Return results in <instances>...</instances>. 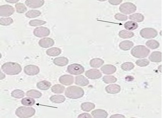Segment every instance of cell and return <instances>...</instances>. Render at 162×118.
<instances>
[{
  "label": "cell",
  "instance_id": "6da1fadb",
  "mask_svg": "<svg viewBox=\"0 0 162 118\" xmlns=\"http://www.w3.org/2000/svg\"><path fill=\"white\" fill-rule=\"evenodd\" d=\"M1 68L5 74L9 75H18L22 71L21 65L16 62L5 63L2 65Z\"/></svg>",
  "mask_w": 162,
  "mask_h": 118
},
{
  "label": "cell",
  "instance_id": "7a4b0ae2",
  "mask_svg": "<svg viewBox=\"0 0 162 118\" xmlns=\"http://www.w3.org/2000/svg\"><path fill=\"white\" fill-rule=\"evenodd\" d=\"M83 89L77 86H72L67 88L65 95L67 98L72 99H77L82 98L84 95Z\"/></svg>",
  "mask_w": 162,
  "mask_h": 118
},
{
  "label": "cell",
  "instance_id": "3957f363",
  "mask_svg": "<svg viewBox=\"0 0 162 118\" xmlns=\"http://www.w3.org/2000/svg\"><path fill=\"white\" fill-rule=\"evenodd\" d=\"M150 52L149 49L144 45H138L132 49L131 53L136 58L142 59L147 57Z\"/></svg>",
  "mask_w": 162,
  "mask_h": 118
},
{
  "label": "cell",
  "instance_id": "277c9868",
  "mask_svg": "<svg viewBox=\"0 0 162 118\" xmlns=\"http://www.w3.org/2000/svg\"><path fill=\"white\" fill-rule=\"evenodd\" d=\"M36 113V110L32 107L21 106L16 109V116L21 118H27L32 117Z\"/></svg>",
  "mask_w": 162,
  "mask_h": 118
},
{
  "label": "cell",
  "instance_id": "5b68a950",
  "mask_svg": "<svg viewBox=\"0 0 162 118\" xmlns=\"http://www.w3.org/2000/svg\"><path fill=\"white\" fill-rule=\"evenodd\" d=\"M119 9L121 13L126 15H129L136 11L137 7L132 3L126 2L121 5Z\"/></svg>",
  "mask_w": 162,
  "mask_h": 118
},
{
  "label": "cell",
  "instance_id": "8992f818",
  "mask_svg": "<svg viewBox=\"0 0 162 118\" xmlns=\"http://www.w3.org/2000/svg\"><path fill=\"white\" fill-rule=\"evenodd\" d=\"M84 67L79 64H71L67 68V71L69 73L75 75H81L84 72Z\"/></svg>",
  "mask_w": 162,
  "mask_h": 118
},
{
  "label": "cell",
  "instance_id": "52a82bcc",
  "mask_svg": "<svg viewBox=\"0 0 162 118\" xmlns=\"http://www.w3.org/2000/svg\"><path fill=\"white\" fill-rule=\"evenodd\" d=\"M156 30L152 28H145L141 30L140 35L145 39H151L156 37L158 35Z\"/></svg>",
  "mask_w": 162,
  "mask_h": 118
},
{
  "label": "cell",
  "instance_id": "ba28073f",
  "mask_svg": "<svg viewBox=\"0 0 162 118\" xmlns=\"http://www.w3.org/2000/svg\"><path fill=\"white\" fill-rule=\"evenodd\" d=\"M15 12V9L10 5H5L0 7V16L8 17L12 15Z\"/></svg>",
  "mask_w": 162,
  "mask_h": 118
},
{
  "label": "cell",
  "instance_id": "9c48e42d",
  "mask_svg": "<svg viewBox=\"0 0 162 118\" xmlns=\"http://www.w3.org/2000/svg\"><path fill=\"white\" fill-rule=\"evenodd\" d=\"M33 33L35 36L42 38L48 36L50 35V31L49 29L46 27H38L34 30Z\"/></svg>",
  "mask_w": 162,
  "mask_h": 118
},
{
  "label": "cell",
  "instance_id": "30bf717a",
  "mask_svg": "<svg viewBox=\"0 0 162 118\" xmlns=\"http://www.w3.org/2000/svg\"><path fill=\"white\" fill-rule=\"evenodd\" d=\"M24 71L25 73L29 76H34L39 73V67L36 65H30L24 67Z\"/></svg>",
  "mask_w": 162,
  "mask_h": 118
},
{
  "label": "cell",
  "instance_id": "8fae6325",
  "mask_svg": "<svg viewBox=\"0 0 162 118\" xmlns=\"http://www.w3.org/2000/svg\"><path fill=\"white\" fill-rule=\"evenodd\" d=\"M85 75L89 79H97L101 77L102 74L98 70L93 69L86 71L85 73Z\"/></svg>",
  "mask_w": 162,
  "mask_h": 118
},
{
  "label": "cell",
  "instance_id": "7c38bea8",
  "mask_svg": "<svg viewBox=\"0 0 162 118\" xmlns=\"http://www.w3.org/2000/svg\"><path fill=\"white\" fill-rule=\"evenodd\" d=\"M44 2V0H27L25 1V4L29 7L36 9L43 6Z\"/></svg>",
  "mask_w": 162,
  "mask_h": 118
},
{
  "label": "cell",
  "instance_id": "4fadbf2b",
  "mask_svg": "<svg viewBox=\"0 0 162 118\" xmlns=\"http://www.w3.org/2000/svg\"><path fill=\"white\" fill-rule=\"evenodd\" d=\"M60 83L65 86H70L74 82V77L70 75H65L61 76L59 79Z\"/></svg>",
  "mask_w": 162,
  "mask_h": 118
},
{
  "label": "cell",
  "instance_id": "5bb4252c",
  "mask_svg": "<svg viewBox=\"0 0 162 118\" xmlns=\"http://www.w3.org/2000/svg\"><path fill=\"white\" fill-rule=\"evenodd\" d=\"M39 46L43 48H48L53 46L54 45V41L50 38H42L39 42Z\"/></svg>",
  "mask_w": 162,
  "mask_h": 118
},
{
  "label": "cell",
  "instance_id": "9a60e30c",
  "mask_svg": "<svg viewBox=\"0 0 162 118\" xmlns=\"http://www.w3.org/2000/svg\"><path fill=\"white\" fill-rule=\"evenodd\" d=\"M105 90L108 94H116L120 92L121 87L118 84H110L106 87Z\"/></svg>",
  "mask_w": 162,
  "mask_h": 118
},
{
  "label": "cell",
  "instance_id": "2e32d148",
  "mask_svg": "<svg viewBox=\"0 0 162 118\" xmlns=\"http://www.w3.org/2000/svg\"><path fill=\"white\" fill-rule=\"evenodd\" d=\"M91 114L95 118H106L108 116L107 112L104 110L101 109L95 110L92 112Z\"/></svg>",
  "mask_w": 162,
  "mask_h": 118
},
{
  "label": "cell",
  "instance_id": "e0dca14e",
  "mask_svg": "<svg viewBox=\"0 0 162 118\" xmlns=\"http://www.w3.org/2000/svg\"><path fill=\"white\" fill-rule=\"evenodd\" d=\"M101 71L106 75H111L116 71V68L113 65H105L101 68Z\"/></svg>",
  "mask_w": 162,
  "mask_h": 118
},
{
  "label": "cell",
  "instance_id": "ac0fdd59",
  "mask_svg": "<svg viewBox=\"0 0 162 118\" xmlns=\"http://www.w3.org/2000/svg\"><path fill=\"white\" fill-rule=\"evenodd\" d=\"M149 59L151 62H160L162 61V53L159 51L153 52L150 56Z\"/></svg>",
  "mask_w": 162,
  "mask_h": 118
},
{
  "label": "cell",
  "instance_id": "d6986e66",
  "mask_svg": "<svg viewBox=\"0 0 162 118\" xmlns=\"http://www.w3.org/2000/svg\"><path fill=\"white\" fill-rule=\"evenodd\" d=\"M89 84V80L83 75H80L75 77V84L81 86H86L88 85Z\"/></svg>",
  "mask_w": 162,
  "mask_h": 118
},
{
  "label": "cell",
  "instance_id": "ffe728a7",
  "mask_svg": "<svg viewBox=\"0 0 162 118\" xmlns=\"http://www.w3.org/2000/svg\"><path fill=\"white\" fill-rule=\"evenodd\" d=\"M69 60L66 57H57L53 60V63L58 66L63 67L68 64Z\"/></svg>",
  "mask_w": 162,
  "mask_h": 118
},
{
  "label": "cell",
  "instance_id": "44dd1931",
  "mask_svg": "<svg viewBox=\"0 0 162 118\" xmlns=\"http://www.w3.org/2000/svg\"><path fill=\"white\" fill-rule=\"evenodd\" d=\"M134 46V43L129 40L124 41L119 44V47L122 50L126 51L130 50Z\"/></svg>",
  "mask_w": 162,
  "mask_h": 118
},
{
  "label": "cell",
  "instance_id": "7402d4cb",
  "mask_svg": "<svg viewBox=\"0 0 162 118\" xmlns=\"http://www.w3.org/2000/svg\"><path fill=\"white\" fill-rule=\"evenodd\" d=\"M51 85L50 82L46 81H43L37 83V87L40 90H47L50 88Z\"/></svg>",
  "mask_w": 162,
  "mask_h": 118
},
{
  "label": "cell",
  "instance_id": "603a6c76",
  "mask_svg": "<svg viewBox=\"0 0 162 118\" xmlns=\"http://www.w3.org/2000/svg\"><path fill=\"white\" fill-rule=\"evenodd\" d=\"M104 61L101 59L95 58L92 59L90 60V66L93 68H99L104 64Z\"/></svg>",
  "mask_w": 162,
  "mask_h": 118
},
{
  "label": "cell",
  "instance_id": "cb8c5ba5",
  "mask_svg": "<svg viewBox=\"0 0 162 118\" xmlns=\"http://www.w3.org/2000/svg\"><path fill=\"white\" fill-rule=\"evenodd\" d=\"M61 49L58 48H52L48 49L46 51L47 55L55 57L59 55L61 53Z\"/></svg>",
  "mask_w": 162,
  "mask_h": 118
},
{
  "label": "cell",
  "instance_id": "d4e9b609",
  "mask_svg": "<svg viewBox=\"0 0 162 118\" xmlns=\"http://www.w3.org/2000/svg\"><path fill=\"white\" fill-rule=\"evenodd\" d=\"M95 105L93 103L90 102L84 103L81 105V108L82 111L86 112H90L95 108Z\"/></svg>",
  "mask_w": 162,
  "mask_h": 118
},
{
  "label": "cell",
  "instance_id": "484cf974",
  "mask_svg": "<svg viewBox=\"0 0 162 118\" xmlns=\"http://www.w3.org/2000/svg\"><path fill=\"white\" fill-rule=\"evenodd\" d=\"M52 102L55 103H61L65 101L66 98L62 95H54L52 96L50 98Z\"/></svg>",
  "mask_w": 162,
  "mask_h": 118
},
{
  "label": "cell",
  "instance_id": "4316f807",
  "mask_svg": "<svg viewBox=\"0 0 162 118\" xmlns=\"http://www.w3.org/2000/svg\"><path fill=\"white\" fill-rule=\"evenodd\" d=\"M129 18L130 20H132L137 22H142L144 20V16L142 14L137 13L130 15L129 16Z\"/></svg>",
  "mask_w": 162,
  "mask_h": 118
},
{
  "label": "cell",
  "instance_id": "83f0119b",
  "mask_svg": "<svg viewBox=\"0 0 162 118\" xmlns=\"http://www.w3.org/2000/svg\"><path fill=\"white\" fill-rule=\"evenodd\" d=\"M27 97H32L35 98H39L42 97V94L41 92L36 90H29L26 93Z\"/></svg>",
  "mask_w": 162,
  "mask_h": 118
},
{
  "label": "cell",
  "instance_id": "f1b7e54d",
  "mask_svg": "<svg viewBox=\"0 0 162 118\" xmlns=\"http://www.w3.org/2000/svg\"><path fill=\"white\" fill-rule=\"evenodd\" d=\"M124 27L129 31H133L136 29L138 27L137 23L133 21H129L125 23Z\"/></svg>",
  "mask_w": 162,
  "mask_h": 118
},
{
  "label": "cell",
  "instance_id": "f546056e",
  "mask_svg": "<svg viewBox=\"0 0 162 118\" xmlns=\"http://www.w3.org/2000/svg\"><path fill=\"white\" fill-rule=\"evenodd\" d=\"M65 90V87L62 85L56 84L53 86L51 88V90L53 93L56 94H62Z\"/></svg>",
  "mask_w": 162,
  "mask_h": 118
},
{
  "label": "cell",
  "instance_id": "4dcf8cb0",
  "mask_svg": "<svg viewBox=\"0 0 162 118\" xmlns=\"http://www.w3.org/2000/svg\"><path fill=\"white\" fill-rule=\"evenodd\" d=\"M119 35L121 38H124V39H126V38H130L134 36V34L132 32L124 30L119 32Z\"/></svg>",
  "mask_w": 162,
  "mask_h": 118
},
{
  "label": "cell",
  "instance_id": "1f68e13d",
  "mask_svg": "<svg viewBox=\"0 0 162 118\" xmlns=\"http://www.w3.org/2000/svg\"><path fill=\"white\" fill-rule=\"evenodd\" d=\"M41 13L38 10H31L29 11L26 13L25 15L27 17L33 18L38 17L41 15Z\"/></svg>",
  "mask_w": 162,
  "mask_h": 118
},
{
  "label": "cell",
  "instance_id": "d6a6232c",
  "mask_svg": "<svg viewBox=\"0 0 162 118\" xmlns=\"http://www.w3.org/2000/svg\"><path fill=\"white\" fill-rule=\"evenodd\" d=\"M12 97L13 98L20 99L23 98L24 96V92L23 90L20 89H16L12 91L11 93Z\"/></svg>",
  "mask_w": 162,
  "mask_h": 118
},
{
  "label": "cell",
  "instance_id": "836d02e7",
  "mask_svg": "<svg viewBox=\"0 0 162 118\" xmlns=\"http://www.w3.org/2000/svg\"><path fill=\"white\" fill-rule=\"evenodd\" d=\"M146 45L148 47L152 49L158 48L160 46V43L155 40H150L146 42Z\"/></svg>",
  "mask_w": 162,
  "mask_h": 118
},
{
  "label": "cell",
  "instance_id": "e575fe53",
  "mask_svg": "<svg viewBox=\"0 0 162 118\" xmlns=\"http://www.w3.org/2000/svg\"><path fill=\"white\" fill-rule=\"evenodd\" d=\"M22 104L26 106H32L35 103V100L34 99L30 98H25L21 100Z\"/></svg>",
  "mask_w": 162,
  "mask_h": 118
},
{
  "label": "cell",
  "instance_id": "d590c367",
  "mask_svg": "<svg viewBox=\"0 0 162 118\" xmlns=\"http://www.w3.org/2000/svg\"><path fill=\"white\" fill-rule=\"evenodd\" d=\"M103 81L104 83L108 84L116 83L117 79L113 76H105L103 78Z\"/></svg>",
  "mask_w": 162,
  "mask_h": 118
},
{
  "label": "cell",
  "instance_id": "8d00e7d4",
  "mask_svg": "<svg viewBox=\"0 0 162 118\" xmlns=\"http://www.w3.org/2000/svg\"><path fill=\"white\" fill-rule=\"evenodd\" d=\"M16 12L20 13H24L27 10L25 5L21 3H18L16 5Z\"/></svg>",
  "mask_w": 162,
  "mask_h": 118
},
{
  "label": "cell",
  "instance_id": "74e56055",
  "mask_svg": "<svg viewBox=\"0 0 162 118\" xmlns=\"http://www.w3.org/2000/svg\"><path fill=\"white\" fill-rule=\"evenodd\" d=\"M134 64L132 63L126 62L124 63L121 66L122 70L124 71H130L134 68Z\"/></svg>",
  "mask_w": 162,
  "mask_h": 118
},
{
  "label": "cell",
  "instance_id": "f35d334b",
  "mask_svg": "<svg viewBox=\"0 0 162 118\" xmlns=\"http://www.w3.org/2000/svg\"><path fill=\"white\" fill-rule=\"evenodd\" d=\"M13 19L11 18H2L0 19V24L2 26H7L10 25L13 23Z\"/></svg>",
  "mask_w": 162,
  "mask_h": 118
},
{
  "label": "cell",
  "instance_id": "ab89813d",
  "mask_svg": "<svg viewBox=\"0 0 162 118\" xmlns=\"http://www.w3.org/2000/svg\"><path fill=\"white\" fill-rule=\"evenodd\" d=\"M46 22L43 21L38 20H34L30 21L29 24L31 26H37L43 25L46 24Z\"/></svg>",
  "mask_w": 162,
  "mask_h": 118
},
{
  "label": "cell",
  "instance_id": "60d3db41",
  "mask_svg": "<svg viewBox=\"0 0 162 118\" xmlns=\"http://www.w3.org/2000/svg\"><path fill=\"white\" fill-rule=\"evenodd\" d=\"M135 64L138 66L141 67H146L149 65V62L147 59H144L137 60Z\"/></svg>",
  "mask_w": 162,
  "mask_h": 118
},
{
  "label": "cell",
  "instance_id": "b9f144b4",
  "mask_svg": "<svg viewBox=\"0 0 162 118\" xmlns=\"http://www.w3.org/2000/svg\"><path fill=\"white\" fill-rule=\"evenodd\" d=\"M115 18L120 21H126L127 20L128 17L126 15L122 14L120 13H117L115 16Z\"/></svg>",
  "mask_w": 162,
  "mask_h": 118
},
{
  "label": "cell",
  "instance_id": "7bdbcfd3",
  "mask_svg": "<svg viewBox=\"0 0 162 118\" xmlns=\"http://www.w3.org/2000/svg\"><path fill=\"white\" fill-rule=\"evenodd\" d=\"M123 1L122 0H117V1H115V0H109L108 1V2L111 4L114 5H117L121 3Z\"/></svg>",
  "mask_w": 162,
  "mask_h": 118
},
{
  "label": "cell",
  "instance_id": "ee69618b",
  "mask_svg": "<svg viewBox=\"0 0 162 118\" xmlns=\"http://www.w3.org/2000/svg\"><path fill=\"white\" fill-rule=\"evenodd\" d=\"M78 118H92L91 115L90 114L87 113H83L79 115L78 117Z\"/></svg>",
  "mask_w": 162,
  "mask_h": 118
},
{
  "label": "cell",
  "instance_id": "f6af8a7d",
  "mask_svg": "<svg viewBox=\"0 0 162 118\" xmlns=\"http://www.w3.org/2000/svg\"><path fill=\"white\" fill-rule=\"evenodd\" d=\"M110 118H125V116H123V115H122L121 114H115V115H112V116L110 117Z\"/></svg>",
  "mask_w": 162,
  "mask_h": 118
},
{
  "label": "cell",
  "instance_id": "bcb514c9",
  "mask_svg": "<svg viewBox=\"0 0 162 118\" xmlns=\"http://www.w3.org/2000/svg\"><path fill=\"white\" fill-rule=\"evenodd\" d=\"M5 1H7V2L10 3H15L19 1L18 0H16V1H14V0H13V1L6 0Z\"/></svg>",
  "mask_w": 162,
  "mask_h": 118
}]
</instances>
